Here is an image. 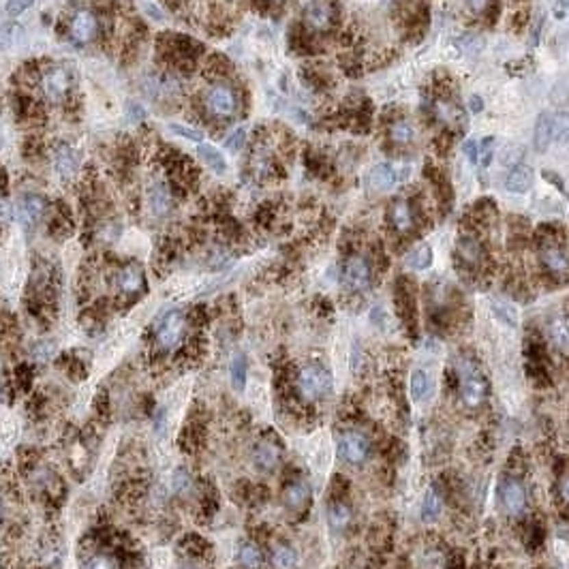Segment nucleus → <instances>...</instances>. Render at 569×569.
Returning <instances> with one entry per match:
<instances>
[{
  "label": "nucleus",
  "instance_id": "f257e3e1",
  "mask_svg": "<svg viewBox=\"0 0 569 569\" xmlns=\"http://www.w3.org/2000/svg\"><path fill=\"white\" fill-rule=\"evenodd\" d=\"M238 105H240V99L236 88L227 82H215L204 95V108L212 118H219V120L234 118L238 114Z\"/></svg>",
  "mask_w": 569,
  "mask_h": 569
},
{
  "label": "nucleus",
  "instance_id": "f03ea898",
  "mask_svg": "<svg viewBox=\"0 0 569 569\" xmlns=\"http://www.w3.org/2000/svg\"><path fill=\"white\" fill-rule=\"evenodd\" d=\"M458 377H460V396L469 407H477L486 396V381L482 377L479 368L471 360H462L458 364Z\"/></svg>",
  "mask_w": 569,
  "mask_h": 569
},
{
  "label": "nucleus",
  "instance_id": "7ed1b4c3",
  "mask_svg": "<svg viewBox=\"0 0 569 569\" xmlns=\"http://www.w3.org/2000/svg\"><path fill=\"white\" fill-rule=\"evenodd\" d=\"M336 17H339V9H336L334 0H311V3L304 7V28L311 34H322L328 32Z\"/></svg>",
  "mask_w": 569,
  "mask_h": 569
},
{
  "label": "nucleus",
  "instance_id": "20e7f679",
  "mask_svg": "<svg viewBox=\"0 0 569 569\" xmlns=\"http://www.w3.org/2000/svg\"><path fill=\"white\" fill-rule=\"evenodd\" d=\"M298 387H300V394L304 398L317 400V398L326 396L332 389V377L324 366L311 364V366H304L300 370Z\"/></svg>",
  "mask_w": 569,
  "mask_h": 569
},
{
  "label": "nucleus",
  "instance_id": "39448f33",
  "mask_svg": "<svg viewBox=\"0 0 569 569\" xmlns=\"http://www.w3.org/2000/svg\"><path fill=\"white\" fill-rule=\"evenodd\" d=\"M184 330H186V317L182 311H169L161 324L156 328V343L158 347H163L167 351L175 349L184 339Z\"/></svg>",
  "mask_w": 569,
  "mask_h": 569
},
{
  "label": "nucleus",
  "instance_id": "423d86ee",
  "mask_svg": "<svg viewBox=\"0 0 569 569\" xmlns=\"http://www.w3.org/2000/svg\"><path fill=\"white\" fill-rule=\"evenodd\" d=\"M41 88L43 95L51 101V103H60L69 97L71 90V73L69 69L62 64H54L47 66L41 75Z\"/></svg>",
  "mask_w": 569,
  "mask_h": 569
},
{
  "label": "nucleus",
  "instance_id": "0eeeda50",
  "mask_svg": "<svg viewBox=\"0 0 569 569\" xmlns=\"http://www.w3.org/2000/svg\"><path fill=\"white\" fill-rule=\"evenodd\" d=\"M387 223L392 227L396 234L404 236V234H411L413 227H415V210H413V204L404 199V197H396L389 202L387 206Z\"/></svg>",
  "mask_w": 569,
  "mask_h": 569
},
{
  "label": "nucleus",
  "instance_id": "6e6552de",
  "mask_svg": "<svg viewBox=\"0 0 569 569\" xmlns=\"http://www.w3.org/2000/svg\"><path fill=\"white\" fill-rule=\"evenodd\" d=\"M343 282H345V287L351 289V291H366L370 287V282H372L370 263L360 255L349 257V261L345 263Z\"/></svg>",
  "mask_w": 569,
  "mask_h": 569
},
{
  "label": "nucleus",
  "instance_id": "1a4fd4ad",
  "mask_svg": "<svg viewBox=\"0 0 569 569\" xmlns=\"http://www.w3.org/2000/svg\"><path fill=\"white\" fill-rule=\"evenodd\" d=\"M339 454L349 465H362L370 456V443L360 433H343L339 439Z\"/></svg>",
  "mask_w": 569,
  "mask_h": 569
},
{
  "label": "nucleus",
  "instance_id": "9d476101",
  "mask_svg": "<svg viewBox=\"0 0 569 569\" xmlns=\"http://www.w3.org/2000/svg\"><path fill=\"white\" fill-rule=\"evenodd\" d=\"M540 259H542V265L550 276H555V278H567L569 276V257L555 240H548L542 246Z\"/></svg>",
  "mask_w": 569,
  "mask_h": 569
},
{
  "label": "nucleus",
  "instance_id": "9b49d317",
  "mask_svg": "<svg viewBox=\"0 0 569 569\" xmlns=\"http://www.w3.org/2000/svg\"><path fill=\"white\" fill-rule=\"evenodd\" d=\"M99 34V20L90 9H80L71 17V37L77 43H90Z\"/></svg>",
  "mask_w": 569,
  "mask_h": 569
},
{
  "label": "nucleus",
  "instance_id": "f8f14e48",
  "mask_svg": "<svg viewBox=\"0 0 569 569\" xmlns=\"http://www.w3.org/2000/svg\"><path fill=\"white\" fill-rule=\"evenodd\" d=\"M45 210H47L45 197H41L37 193H28L17 204V217H20V223L24 227H34L43 219Z\"/></svg>",
  "mask_w": 569,
  "mask_h": 569
},
{
  "label": "nucleus",
  "instance_id": "ddd939ff",
  "mask_svg": "<svg viewBox=\"0 0 569 569\" xmlns=\"http://www.w3.org/2000/svg\"><path fill=\"white\" fill-rule=\"evenodd\" d=\"M144 270H141L139 263H127L122 265L120 272H118V278H116V284L118 289L124 293V295H137L144 291Z\"/></svg>",
  "mask_w": 569,
  "mask_h": 569
},
{
  "label": "nucleus",
  "instance_id": "4468645a",
  "mask_svg": "<svg viewBox=\"0 0 569 569\" xmlns=\"http://www.w3.org/2000/svg\"><path fill=\"white\" fill-rule=\"evenodd\" d=\"M501 501L509 516H518L526 507V490L518 479H507L501 486Z\"/></svg>",
  "mask_w": 569,
  "mask_h": 569
},
{
  "label": "nucleus",
  "instance_id": "2eb2a0df",
  "mask_svg": "<svg viewBox=\"0 0 569 569\" xmlns=\"http://www.w3.org/2000/svg\"><path fill=\"white\" fill-rule=\"evenodd\" d=\"M148 208H150V215L156 217V219L169 217L173 202H171V193H169L167 184H163V182L150 184V189H148Z\"/></svg>",
  "mask_w": 569,
  "mask_h": 569
},
{
  "label": "nucleus",
  "instance_id": "dca6fc26",
  "mask_svg": "<svg viewBox=\"0 0 569 569\" xmlns=\"http://www.w3.org/2000/svg\"><path fill=\"white\" fill-rule=\"evenodd\" d=\"M458 259L469 265V268H475L484 261V244L479 242L473 234H462L458 238V246H456Z\"/></svg>",
  "mask_w": 569,
  "mask_h": 569
},
{
  "label": "nucleus",
  "instance_id": "f3484780",
  "mask_svg": "<svg viewBox=\"0 0 569 569\" xmlns=\"http://www.w3.org/2000/svg\"><path fill=\"white\" fill-rule=\"evenodd\" d=\"M396 308L402 317V322L411 324L415 319V295L413 287L407 278H400L396 282Z\"/></svg>",
  "mask_w": 569,
  "mask_h": 569
},
{
  "label": "nucleus",
  "instance_id": "a211bd4d",
  "mask_svg": "<svg viewBox=\"0 0 569 569\" xmlns=\"http://www.w3.org/2000/svg\"><path fill=\"white\" fill-rule=\"evenodd\" d=\"M54 165L62 178H73L80 171V154L73 146L60 144L54 152Z\"/></svg>",
  "mask_w": 569,
  "mask_h": 569
},
{
  "label": "nucleus",
  "instance_id": "6ab92c4d",
  "mask_svg": "<svg viewBox=\"0 0 569 569\" xmlns=\"http://www.w3.org/2000/svg\"><path fill=\"white\" fill-rule=\"evenodd\" d=\"M387 137L389 141L396 146V148H407L413 144L415 139V127L413 122L409 118H396L392 124H389V131H387Z\"/></svg>",
  "mask_w": 569,
  "mask_h": 569
},
{
  "label": "nucleus",
  "instance_id": "aec40b11",
  "mask_svg": "<svg viewBox=\"0 0 569 569\" xmlns=\"http://www.w3.org/2000/svg\"><path fill=\"white\" fill-rule=\"evenodd\" d=\"M253 460H255V465H257L259 471H272L280 460V450H278V446H274L272 441H261L259 446L255 448Z\"/></svg>",
  "mask_w": 569,
  "mask_h": 569
},
{
  "label": "nucleus",
  "instance_id": "412c9836",
  "mask_svg": "<svg viewBox=\"0 0 569 569\" xmlns=\"http://www.w3.org/2000/svg\"><path fill=\"white\" fill-rule=\"evenodd\" d=\"M533 184V169L526 167V165H513L511 171L507 173L505 178V186L509 193H526Z\"/></svg>",
  "mask_w": 569,
  "mask_h": 569
},
{
  "label": "nucleus",
  "instance_id": "4be33fe9",
  "mask_svg": "<svg viewBox=\"0 0 569 569\" xmlns=\"http://www.w3.org/2000/svg\"><path fill=\"white\" fill-rule=\"evenodd\" d=\"M553 118L550 114H542L535 122V131H533V146H535L537 152H546L550 141H553Z\"/></svg>",
  "mask_w": 569,
  "mask_h": 569
},
{
  "label": "nucleus",
  "instance_id": "5701e85b",
  "mask_svg": "<svg viewBox=\"0 0 569 569\" xmlns=\"http://www.w3.org/2000/svg\"><path fill=\"white\" fill-rule=\"evenodd\" d=\"M428 178H431V182H433V191H435V195H437V202L443 206V208H452V202H454V195H452V184L448 182V178L443 175L441 171H437L435 167H433V171H431V167H428Z\"/></svg>",
  "mask_w": 569,
  "mask_h": 569
},
{
  "label": "nucleus",
  "instance_id": "b1692460",
  "mask_svg": "<svg viewBox=\"0 0 569 569\" xmlns=\"http://www.w3.org/2000/svg\"><path fill=\"white\" fill-rule=\"evenodd\" d=\"M311 499V486L306 482H293L287 490H284V503L291 509H302Z\"/></svg>",
  "mask_w": 569,
  "mask_h": 569
},
{
  "label": "nucleus",
  "instance_id": "393cba45",
  "mask_svg": "<svg viewBox=\"0 0 569 569\" xmlns=\"http://www.w3.org/2000/svg\"><path fill=\"white\" fill-rule=\"evenodd\" d=\"M548 334H550V341L555 345L563 347V349H569V319L567 317H553L548 322Z\"/></svg>",
  "mask_w": 569,
  "mask_h": 569
},
{
  "label": "nucleus",
  "instance_id": "a878e982",
  "mask_svg": "<svg viewBox=\"0 0 569 569\" xmlns=\"http://www.w3.org/2000/svg\"><path fill=\"white\" fill-rule=\"evenodd\" d=\"M368 182H370L372 189L385 191V189H389V186L396 182V173H394V169L389 167L387 163H381V165L372 167V171L368 175Z\"/></svg>",
  "mask_w": 569,
  "mask_h": 569
},
{
  "label": "nucleus",
  "instance_id": "bb28decb",
  "mask_svg": "<svg viewBox=\"0 0 569 569\" xmlns=\"http://www.w3.org/2000/svg\"><path fill=\"white\" fill-rule=\"evenodd\" d=\"M199 156H202V161L208 169H212L215 173H225L227 171V161H225V156L221 154V150H217L215 146H210V144H199Z\"/></svg>",
  "mask_w": 569,
  "mask_h": 569
},
{
  "label": "nucleus",
  "instance_id": "cd10ccee",
  "mask_svg": "<svg viewBox=\"0 0 569 569\" xmlns=\"http://www.w3.org/2000/svg\"><path fill=\"white\" fill-rule=\"evenodd\" d=\"M431 263H433V248L428 244H420L407 255V265L411 270H426L431 268Z\"/></svg>",
  "mask_w": 569,
  "mask_h": 569
},
{
  "label": "nucleus",
  "instance_id": "c85d7f7f",
  "mask_svg": "<svg viewBox=\"0 0 569 569\" xmlns=\"http://www.w3.org/2000/svg\"><path fill=\"white\" fill-rule=\"evenodd\" d=\"M272 563L276 569H293L298 565V555L295 550L287 544H278L272 553Z\"/></svg>",
  "mask_w": 569,
  "mask_h": 569
},
{
  "label": "nucleus",
  "instance_id": "c756f323",
  "mask_svg": "<svg viewBox=\"0 0 569 569\" xmlns=\"http://www.w3.org/2000/svg\"><path fill=\"white\" fill-rule=\"evenodd\" d=\"M328 520H330V526H332V529L341 531V529H345V526L351 522V509H349L345 503L336 501V503H332L330 509H328Z\"/></svg>",
  "mask_w": 569,
  "mask_h": 569
},
{
  "label": "nucleus",
  "instance_id": "7c9ffc66",
  "mask_svg": "<svg viewBox=\"0 0 569 569\" xmlns=\"http://www.w3.org/2000/svg\"><path fill=\"white\" fill-rule=\"evenodd\" d=\"M238 561L244 569H259L261 563H263V555H261V550L259 546L255 544H244L240 548V553H238Z\"/></svg>",
  "mask_w": 569,
  "mask_h": 569
},
{
  "label": "nucleus",
  "instance_id": "2f4dec72",
  "mask_svg": "<svg viewBox=\"0 0 569 569\" xmlns=\"http://www.w3.org/2000/svg\"><path fill=\"white\" fill-rule=\"evenodd\" d=\"M428 387H431L428 372L422 370V368H415L411 372V381H409V389H411L413 400H422L426 394H428Z\"/></svg>",
  "mask_w": 569,
  "mask_h": 569
},
{
  "label": "nucleus",
  "instance_id": "473e14b6",
  "mask_svg": "<svg viewBox=\"0 0 569 569\" xmlns=\"http://www.w3.org/2000/svg\"><path fill=\"white\" fill-rule=\"evenodd\" d=\"M435 116L441 118L446 124H452V122H458L462 118L460 110L456 108L454 101H448V99H439L435 101Z\"/></svg>",
  "mask_w": 569,
  "mask_h": 569
},
{
  "label": "nucleus",
  "instance_id": "72a5a7b5",
  "mask_svg": "<svg viewBox=\"0 0 569 569\" xmlns=\"http://www.w3.org/2000/svg\"><path fill=\"white\" fill-rule=\"evenodd\" d=\"M492 308H494L496 317H499L505 326H509V328L518 326V311H516V306L509 304V302H505V300H494V302H492Z\"/></svg>",
  "mask_w": 569,
  "mask_h": 569
},
{
  "label": "nucleus",
  "instance_id": "f704fd0d",
  "mask_svg": "<svg viewBox=\"0 0 569 569\" xmlns=\"http://www.w3.org/2000/svg\"><path fill=\"white\" fill-rule=\"evenodd\" d=\"M441 499L435 490H428L424 496V503H422V518L424 520H435L437 516L441 513Z\"/></svg>",
  "mask_w": 569,
  "mask_h": 569
},
{
  "label": "nucleus",
  "instance_id": "c9c22d12",
  "mask_svg": "<svg viewBox=\"0 0 569 569\" xmlns=\"http://www.w3.org/2000/svg\"><path fill=\"white\" fill-rule=\"evenodd\" d=\"M231 383H234L236 389H244L246 385V358L242 353H238L231 360Z\"/></svg>",
  "mask_w": 569,
  "mask_h": 569
},
{
  "label": "nucleus",
  "instance_id": "e433bc0d",
  "mask_svg": "<svg viewBox=\"0 0 569 569\" xmlns=\"http://www.w3.org/2000/svg\"><path fill=\"white\" fill-rule=\"evenodd\" d=\"M169 131L180 135L184 139H191V141H197V144H204V133L193 129V127H184V124H169Z\"/></svg>",
  "mask_w": 569,
  "mask_h": 569
},
{
  "label": "nucleus",
  "instance_id": "4c0bfd02",
  "mask_svg": "<svg viewBox=\"0 0 569 569\" xmlns=\"http://www.w3.org/2000/svg\"><path fill=\"white\" fill-rule=\"evenodd\" d=\"M553 133L567 144L569 141V114H559L553 120Z\"/></svg>",
  "mask_w": 569,
  "mask_h": 569
},
{
  "label": "nucleus",
  "instance_id": "58836bf2",
  "mask_svg": "<svg viewBox=\"0 0 569 569\" xmlns=\"http://www.w3.org/2000/svg\"><path fill=\"white\" fill-rule=\"evenodd\" d=\"M84 569H118L116 567V561L108 555H95L86 561Z\"/></svg>",
  "mask_w": 569,
  "mask_h": 569
},
{
  "label": "nucleus",
  "instance_id": "ea45409f",
  "mask_svg": "<svg viewBox=\"0 0 569 569\" xmlns=\"http://www.w3.org/2000/svg\"><path fill=\"white\" fill-rule=\"evenodd\" d=\"M189 486H191V475L184 469H178L173 473V490L178 494H182L184 490H189Z\"/></svg>",
  "mask_w": 569,
  "mask_h": 569
},
{
  "label": "nucleus",
  "instance_id": "a19ab883",
  "mask_svg": "<svg viewBox=\"0 0 569 569\" xmlns=\"http://www.w3.org/2000/svg\"><path fill=\"white\" fill-rule=\"evenodd\" d=\"M244 141H246V131L244 129H238V131H234L229 135V139H227V148L229 150H240L242 146H244Z\"/></svg>",
  "mask_w": 569,
  "mask_h": 569
},
{
  "label": "nucleus",
  "instance_id": "79ce46f5",
  "mask_svg": "<svg viewBox=\"0 0 569 569\" xmlns=\"http://www.w3.org/2000/svg\"><path fill=\"white\" fill-rule=\"evenodd\" d=\"M32 3H34V0H9V3H7V13H9V15H20V13H24Z\"/></svg>",
  "mask_w": 569,
  "mask_h": 569
},
{
  "label": "nucleus",
  "instance_id": "37998d69",
  "mask_svg": "<svg viewBox=\"0 0 569 569\" xmlns=\"http://www.w3.org/2000/svg\"><path fill=\"white\" fill-rule=\"evenodd\" d=\"M492 146H494L492 137L484 139V144H482V163H484V167H488L490 161H492Z\"/></svg>",
  "mask_w": 569,
  "mask_h": 569
},
{
  "label": "nucleus",
  "instance_id": "c03bdc74",
  "mask_svg": "<svg viewBox=\"0 0 569 569\" xmlns=\"http://www.w3.org/2000/svg\"><path fill=\"white\" fill-rule=\"evenodd\" d=\"M544 180H548L550 184H555V186L565 195V184H563V180H561V178H559L557 173H553V171H544Z\"/></svg>",
  "mask_w": 569,
  "mask_h": 569
},
{
  "label": "nucleus",
  "instance_id": "a18cd8bd",
  "mask_svg": "<svg viewBox=\"0 0 569 569\" xmlns=\"http://www.w3.org/2000/svg\"><path fill=\"white\" fill-rule=\"evenodd\" d=\"M488 3H490V0H467V5H469V9L473 13H484Z\"/></svg>",
  "mask_w": 569,
  "mask_h": 569
},
{
  "label": "nucleus",
  "instance_id": "49530a36",
  "mask_svg": "<svg viewBox=\"0 0 569 569\" xmlns=\"http://www.w3.org/2000/svg\"><path fill=\"white\" fill-rule=\"evenodd\" d=\"M465 152H467V156H469V161L471 163H475L477 161V144L473 139H467V144H465Z\"/></svg>",
  "mask_w": 569,
  "mask_h": 569
},
{
  "label": "nucleus",
  "instance_id": "de8ad7c7",
  "mask_svg": "<svg viewBox=\"0 0 569 569\" xmlns=\"http://www.w3.org/2000/svg\"><path fill=\"white\" fill-rule=\"evenodd\" d=\"M9 219H11V208L3 197H0V223H7Z\"/></svg>",
  "mask_w": 569,
  "mask_h": 569
},
{
  "label": "nucleus",
  "instance_id": "09e8293b",
  "mask_svg": "<svg viewBox=\"0 0 569 569\" xmlns=\"http://www.w3.org/2000/svg\"><path fill=\"white\" fill-rule=\"evenodd\" d=\"M469 108L477 114V112H482V110H484V103H482V99L473 95V97L469 99Z\"/></svg>",
  "mask_w": 569,
  "mask_h": 569
},
{
  "label": "nucleus",
  "instance_id": "8fccbe9b",
  "mask_svg": "<svg viewBox=\"0 0 569 569\" xmlns=\"http://www.w3.org/2000/svg\"><path fill=\"white\" fill-rule=\"evenodd\" d=\"M561 496L569 503V475H565V477L561 479Z\"/></svg>",
  "mask_w": 569,
  "mask_h": 569
},
{
  "label": "nucleus",
  "instance_id": "3c124183",
  "mask_svg": "<svg viewBox=\"0 0 569 569\" xmlns=\"http://www.w3.org/2000/svg\"><path fill=\"white\" fill-rule=\"evenodd\" d=\"M270 3H282V0H270Z\"/></svg>",
  "mask_w": 569,
  "mask_h": 569
}]
</instances>
